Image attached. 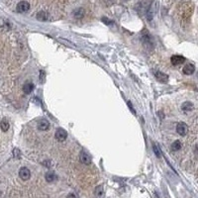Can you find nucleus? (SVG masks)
I'll use <instances>...</instances> for the list:
<instances>
[{"mask_svg": "<svg viewBox=\"0 0 198 198\" xmlns=\"http://www.w3.org/2000/svg\"><path fill=\"white\" fill-rule=\"evenodd\" d=\"M153 150H154V154L157 156V158H161V150H158V148L157 145H154V146H153Z\"/></svg>", "mask_w": 198, "mask_h": 198, "instance_id": "obj_21", "label": "nucleus"}, {"mask_svg": "<svg viewBox=\"0 0 198 198\" xmlns=\"http://www.w3.org/2000/svg\"><path fill=\"white\" fill-rule=\"evenodd\" d=\"M101 21L103 23H105L106 25H108V26H110V25H113L114 24V22L112 20H110V19H108V18H106V17H103V18L101 19Z\"/></svg>", "mask_w": 198, "mask_h": 198, "instance_id": "obj_22", "label": "nucleus"}, {"mask_svg": "<svg viewBox=\"0 0 198 198\" xmlns=\"http://www.w3.org/2000/svg\"><path fill=\"white\" fill-rule=\"evenodd\" d=\"M19 176L21 179L23 180H28L31 177V171H30L27 167H21L19 170Z\"/></svg>", "mask_w": 198, "mask_h": 198, "instance_id": "obj_6", "label": "nucleus"}, {"mask_svg": "<svg viewBox=\"0 0 198 198\" xmlns=\"http://www.w3.org/2000/svg\"><path fill=\"white\" fill-rule=\"evenodd\" d=\"M20 150H18V149H14L13 150V156H14V158H20Z\"/></svg>", "mask_w": 198, "mask_h": 198, "instance_id": "obj_23", "label": "nucleus"}, {"mask_svg": "<svg viewBox=\"0 0 198 198\" xmlns=\"http://www.w3.org/2000/svg\"><path fill=\"white\" fill-rule=\"evenodd\" d=\"M45 179L47 180V182L51 183V182H54V181H55V180L58 179V175L55 174L54 171L50 170L45 174Z\"/></svg>", "mask_w": 198, "mask_h": 198, "instance_id": "obj_12", "label": "nucleus"}, {"mask_svg": "<svg viewBox=\"0 0 198 198\" xmlns=\"http://www.w3.org/2000/svg\"><path fill=\"white\" fill-rule=\"evenodd\" d=\"M182 71H183L184 74L191 75L193 72L195 71V66H194V64H192V63H187L186 66H184Z\"/></svg>", "mask_w": 198, "mask_h": 198, "instance_id": "obj_10", "label": "nucleus"}, {"mask_svg": "<svg viewBox=\"0 0 198 198\" xmlns=\"http://www.w3.org/2000/svg\"><path fill=\"white\" fill-rule=\"evenodd\" d=\"M194 152H195V154L198 156V144L195 146V149H194Z\"/></svg>", "mask_w": 198, "mask_h": 198, "instance_id": "obj_25", "label": "nucleus"}, {"mask_svg": "<svg viewBox=\"0 0 198 198\" xmlns=\"http://www.w3.org/2000/svg\"><path fill=\"white\" fill-rule=\"evenodd\" d=\"M142 41H143L144 44L147 45V46H148V45H150V46L153 45L152 38H150V34H149V32L147 31V30H145V31H143V34H142Z\"/></svg>", "mask_w": 198, "mask_h": 198, "instance_id": "obj_9", "label": "nucleus"}, {"mask_svg": "<svg viewBox=\"0 0 198 198\" xmlns=\"http://www.w3.org/2000/svg\"><path fill=\"white\" fill-rule=\"evenodd\" d=\"M3 27H6L7 30H9L11 28V24L9 23V21H7L5 19L0 20V29L3 30Z\"/></svg>", "mask_w": 198, "mask_h": 198, "instance_id": "obj_19", "label": "nucleus"}, {"mask_svg": "<svg viewBox=\"0 0 198 198\" xmlns=\"http://www.w3.org/2000/svg\"><path fill=\"white\" fill-rule=\"evenodd\" d=\"M0 195H1V191H0Z\"/></svg>", "mask_w": 198, "mask_h": 198, "instance_id": "obj_26", "label": "nucleus"}, {"mask_svg": "<svg viewBox=\"0 0 198 198\" xmlns=\"http://www.w3.org/2000/svg\"><path fill=\"white\" fill-rule=\"evenodd\" d=\"M34 88H35V86H34V84H33L32 82H27V83L24 84V86H23V91H24L26 94H30V93H32V91L34 90Z\"/></svg>", "mask_w": 198, "mask_h": 198, "instance_id": "obj_17", "label": "nucleus"}, {"mask_svg": "<svg viewBox=\"0 0 198 198\" xmlns=\"http://www.w3.org/2000/svg\"><path fill=\"white\" fill-rule=\"evenodd\" d=\"M193 108H194V105H193V103L190 101L183 102L182 105H181V110L183 112H190L193 110Z\"/></svg>", "mask_w": 198, "mask_h": 198, "instance_id": "obj_13", "label": "nucleus"}, {"mask_svg": "<svg viewBox=\"0 0 198 198\" xmlns=\"http://www.w3.org/2000/svg\"><path fill=\"white\" fill-rule=\"evenodd\" d=\"M176 132H177V134L184 137L188 132V127L185 123L183 122H179L177 124V126H176Z\"/></svg>", "mask_w": 198, "mask_h": 198, "instance_id": "obj_4", "label": "nucleus"}, {"mask_svg": "<svg viewBox=\"0 0 198 198\" xmlns=\"http://www.w3.org/2000/svg\"><path fill=\"white\" fill-rule=\"evenodd\" d=\"M154 76H156V78L160 81V82L166 83L167 81H169V75L163 74V72H162V71H156Z\"/></svg>", "mask_w": 198, "mask_h": 198, "instance_id": "obj_7", "label": "nucleus"}, {"mask_svg": "<svg viewBox=\"0 0 198 198\" xmlns=\"http://www.w3.org/2000/svg\"><path fill=\"white\" fill-rule=\"evenodd\" d=\"M182 147V144H181V142L180 141H174L173 144H171V150L173 152H177V150H179L180 149H181Z\"/></svg>", "mask_w": 198, "mask_h": 198, "instance_id": "obj_18", "label": "nucleus"}, {"mask_svg": "<svg viewBox=\"0 0 198 198\" xmlns=\"http://www.w3.org/2000/svg\"><path fill=\"white\" fill-rule=\"evenodd\" d=\"M50 128V123L46 119H42L38 122V129L40 131H47Z\"/></svg>", "mask_w": 198, "mask_h": 198, "instance_id": "obj_11", "label": "nucleus"}, {"mask_svg": "<svg viewBox=\"0 0 198 198\" xmlns=\"http://www.w3.org/2000/svg\"><path fill=\"white\" fill-rule=\"evenodd\" d=\"M94 193H95V195H96L97 197H101L103 194H104L103 186H102V185H98V186L95 188V191H94Z\"/></svg>", "mask_w": 198, "mask_h": 198, "instance_id": "obj_20", "label": "nucleus"}, {"mask_svg": "<svg viewBox=\"0 0 198 198\" xmlns=\"http://www.w3.org/2000/svg\"><path fill=\"white\" fill-rule=\"evenodd\" d=\"M0 128H1V130L3 132H7L8 130H9L10 124H9V122H8V120L6 118H3L1 120V122H0Z\"/></svg>", "mask_w": 198, "mask_h": 198, "instance_id": "obj_15", "label": "nucleus"}, {"mask_svg": "<svg viewBox=\"0 0 198 198\" xmlns=\"http://www.w3.org/2000/svg\"><path fill=\"white\" fill-rule=\"evenodd\" d=\"M79 160L83 165H86V166L90 165V162H91V158H90L89 154L85 152H81L79 154Z\"/></svg>", "mask_w": 198, "mask_h": 198, "instance_id": "obj_8", "label": "nucleus"}, {"mask_svg": "<svg viewBox=\"0 0 198 198\" xmlns=\"http://www.w3.org/2000/svg\"><path fill=\"white\" fill-rule=\"evenodd\" d=\"M67 198H78V197H77L75 193H70V194H67Z\"/></svg>", "mask_w": 198, "mask_h": 198, "instance_id": "obj_24", "label": "nucleus"}, {"mask_svg": "<svg viewBox=\"0 0 198 198\" xmlns=\"http://www.w3.org/2000/svg\"><path fill=\"white\" fill-rule=\"evenodd\" d=\"M74 18H76V19H81L82 17L84 16V14H85V11H84V9L83 8H77V9H75L74 11Z\"/></svg>", "mask_w": 198, "mask_h": 198, "instance_id": "obj_16", "label": "nucleus"}, {"mask_svg": "<svg viewBox=\"0 0 198 198\" xmlns=\"http://www.w3.org/2000/svg\"><path fill=\"white\" fill-rule=\"evenodd\" d=\"M185 62V58L183 55H174L170 58V63L173 66L176 67V66H180V64L184 63Z\"/></svg>", "mask_w": 198, "mask_h": 198, "instance_id": "obj_3", "label": "nucleus"}, {"mask_svg": "<svg viewBox=\"0 0 198 198\" xmlns=\"http://www.w3.org/2000/svg\"><path fill=\"white\" fill-rule=\"evenodd\" d=\"M158 2L154 1L150 4V6L149 7V9L147 11V19L149 21H152L154 19V17L156 16V14L158 13Z\"/></svg>", "mask_w": 198, "mask_h": 198, "instance_id": "obj_1", "label": "nucleus"}, {"mask_svg": "<svg viewBox=\"0 0 198 198\" xmlns=\"http://www.w3.org/2000/svg\"><path fill=\"white\" fill-rule=\"evenodd\" d=\"M55 137L59 142H64L67 138V131L63 128H59L55 133Z\"/></svg>", "mask_w": 198, "mask_h": 198, "instance_id": "obj_2", "label": "nucleus"}, {"mask_svg": "<svg viewBox=\"0 0 198 198\" xmlns=\"http://www.w3.org/2000/svg\"><path fill=\"white\" fill-rule=\"evenodd\" d=\"M30 9V4L27 1H21L17 4L16 10L19 13H25Z\"/></svg>", "mask_w": 198, "mask_h": 198, "instance_id": "obj_5", "label": "nucleus"}, {"mask_svg": "<svg viewBox=\"0 0 198 198\" xmlns=\"http://www.w3.org/2000/svg\"><path fill=\"white\" fill-rule=\"evenodd\" d=\"M36 17L39 21H48L50 18V15H49V13L46 11H40L37 13Z\"/></svg>", "mask_w": 198, "mask_h": 198, "instance_id": "obj_14", "label": "nucleus"}]
</instances>
